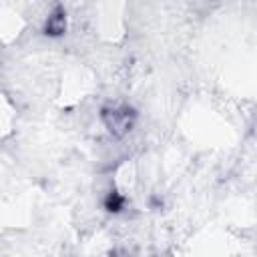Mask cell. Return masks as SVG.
<instances>
[{
	"label": "cell",
	"mask_w": 257,
	"mask_h": 257,
	"mask_svg": "<svg viewBox=\"0 0 257 257\" xmlns=\"http://www.w3.org/2000/svg\"><path fill=\"white\" fill-rule=\"evenodd\" d=\"M100 120H102L104 128L112 137L122 139L135 126V122H137V110L133 106L124 104V102L108 104V106H102L100 108Z\"/></svg>",
	"instance_id": "6da1fadb"
},
{
	"label": "cell",
	"mask_w": 257,
	"mask_h": 257,
	"mask_svg": "<svg viewBox=\"0 0 257 257\" xmlns=\"http://www.w3.org/2000/svg\"><path fill=\"white\" fill-rule=\"evenodd\" d=\"M66 32V10L62 6H54V10L48 14L44 22V34L46 36H62Z\"/></svg>",
	"instance_id": "7a4b0ae2"
},
{
	"label": "cell",
	"mask_w": 257,
	"mask_h": 257,
	"mask_svg": "<svg viewBox=\"0 0 257 257\" xmlns=\"http://www.w3.org/2000/svg\"><path fill=\"white\" fill-rule=\"evenodd\" d=\"M124 205H126V199L118 191H108V195L104 197V209L110 213H120Z\"/></svg>",
	"instance_id": "3957f363"
}]
</instances>
